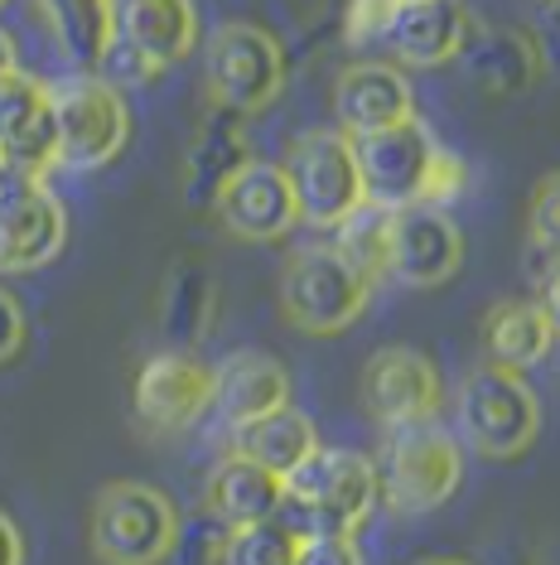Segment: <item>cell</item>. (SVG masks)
<instances>
[{"mask_svg":"<svg viewBox=\"0 0 560 565\" xmlns=\"http://www.w3.org/2000/svg\"><path fill=\"white\" fill-rule=\"evenodd\" d=\"M363 199L381 213L401 209H444L469 189V164L444 150L420 117H406L387 131L353 136Z\"/></svg>","mask_w":560,"mask_h":565,"instance_id":"cell-1","label":"cell"},{"mask_svg":"<svg viewBox=\"0 0 560 565\" xmlns=\"http://www.w3.org/2000/svg\"><path fill=\"white\" fill-rule=\"evenodd\" d=\"M280 483H286L280 512H295V522L286 526H295L300 536H353L377 508V469L373 459L353 455V449L320 445Z\"/></svg>","mask_w":560,"mask_h":565,"instance_id":"cell-2","label":"cell"},{"mask_svg":"<svg viewBox=\"0 0 560 565\" xmlns=\"http://www.w3.org/2000/svg\"><path fill=\"white\" fill-rule=\"evenodd\" d=\"M377 503H387L397 518H420L454 498L464 479V449L454 435H444L435 420L387 430L377 459Z\"/></svg>","mask_w":560,"mask_h":565,"instance_id":"cell-3","label":"cell"},{"mask_svg":"<svg viewBox=\"0 0 560 565\" xmlns=\"http://www.w3.org/2000/svg\"><path fill=\"white\" fill-rule=\"evenodd\" d=\"M87 542L101 565H164L180 542V512L155 483L117 479L93 498Z\"/></svg>","mask_w":560,"mask_h":565,"instance_id":"cell-4","label":"cell"},{"mask_svg":"<svg viewBox=\"0 0 560 565\" xmlns=\"http://www.w3.org/2000/svg\"><path fill=\"white\" fill-rule=\"evenodd\" d=\"M286 87V49L271 30L227 20L203 44V97L237 117H257Z\"/></svg>","mask_w":560,"mask_h":565,"instance_id":"cell-5","label":"cell"},{"mask_svg":"<svg viewBox=\"0 0 560 565\" xmlns=\"http://www.w3.org/2000/svg\"><path fill=\"white\" fill-rule=\"evenodd\" d=\"M54 102V164L68 170H101L131 140V107L121 87L101 83L97 73H73L63 83H49Z\"/></svg>","mask_w":560,"mask_h":565,"instance_id":"cell-6","label":"cell"},{"mask_svg":"<svg viewBox=\"0 0 560 565\" xmlns=\"http://www.w3.org/2000/svg\"><path fill=\"white\" fill-rule=\"evenodd\" d=\"M367 295L373 286L363 280V271L343 262L334 247H300L280 271V315L314 339L358 324Z\"/></svg>","mask_w":560,"mask_h":565,"instance_id":"cell-7","label":"cell"},{"mask_svg":"<svg viewBox=\"0 0 560 565\" xmlns=\"http://www.w3.org/2000/svg\"><path fill=\"white\" fill-rule=\"evenodd\" d=\"M280 174L295 199V217L310 227H338L367 203L353 140L343 131H300L286 146Z\"/></svg>","mask_w":560,"mask_h":565,"instance_id":"cell-8","label":"cell"},{"mask_svg":"<svg viewBox=\"0 0 560 565\" xmlns=\"http://www.w3.org/2000/svg\"><path fill=\"white\" fill-rule=\"evenodd\" d=\"M460 430L483 459L527 455L541 430V402L513 367H474L460 387Z\"/></svg>","mask_w":560,"mask_h":565,"instance_id":"cell-9","label":"cell"},{"mask_svg":"<svg viewBox=\"0 0 560 565\" xmlns=\"http://www.w3.org/2000/svg\"><path fill=\"white\" fill-rule=\"evenodd\" d=\"M68 242V209L44 184V174L6 164L0 170V271H40Z\"/></svg>","mask_w":560,"mask_h":565,"instance_id":"cell-10","label":"cell"},{"mask_svg":"<svg viewBox=\"0 0 560 565\" xmlns=\"http://www.w3.org/2000/svg\"><path fill=\"white\" fill-rule=\"evenodd\" d=\"M213 411V367L189 349H164L136 372V420L150 435H180Z\"/></svg>","mask_w":560,"mask_h":565,"instance_id":"cell-11","label":"cell"},{"mask_svg":"<svg viewBox=\"0 0 560 565\" xmlns=\"http://www.w3.org/2000/svg\"><path fill=\"white\" fill-rule=\"evenodd\" d=\"M358 396H363V411L381 430H397V426H416V420H435L444 387L426 353L391 343V349L367 358Z\"/></svg>","mask_w":560,"mask_h":565,"instance_id":"cell-12","label":"cell"},{"mask_svg":"<svg viewBox=\"0 0 560 565\" xmlns=\"http://www.w3.org/2000/svg\"><path fill=\"white\" fill-rule=\"evenodd\" d=\"M464 262V233L444 209H401L387 233V280L411 290L444 286Z\"/></svg>","mask_w":560,"mask_h":565,"instance_id":"cell-13","label":"cell"},{"mask_svg":"<svg viewBox=\"0 0 560 565\" xmlns=\"http://www.w3.org/2000/svg\"><path fill=\"white\" fill-rule=\"evenodd\" d=\"M208 209L218 213V223L241 242H276L300 223L295 199H290V184H286V174H280V164L257 160V156L223 179V189L213 194Z\"/></svg>","mask_w":560,"mask_h":565,"instance_id":"cell-14","label":"cell"},{"mask_svg":"<svg viewBox=\"0 0 560 565\" xmlns=\"http://www.w3.org/2000/svg\"><path fill=\"white\" fill-rule=\"evenodd\" d=\"M474 30L478 15H469L460 0H406V6L391 10L381 44L406 68H440V63L464 54Z\"/></svg>","mask_w":560,"mask_h":565,"instance_id":"cell-15","label":"cell"},{"mask_svg":"<svg viewBox=\"0 0 560 565\" xmlns=\"http://www.w3.org/2000/svg\"><path fill=\"white\" fill-rule=\"evenodd\" d=\"M0 156L34 174L54 164V102L49 83L34 73L10 68L0 78Z\"/></svg>","mask_w":560,"mask_h":565,"instance_id":"cell-16","label":"cell"},{"mask_svg":"<svg viewBox=\"0 0 560 565\" xmlns=\"http://www.w3.org/2000/svg\"><path fill=\"white\" fill-rule=\"evenodd\" d=\"M334 117L343 136H373L416 117V93L391 63H353L334 83Z\"/></svg>","mask_w":560,"mask_h":565,"instance_id":"cell-17","label":"cell"},{"mask_svg":"<svg viewBox=\"0 0 560 565\" xmlns=\"http://www.w3.org/2000/svg\"><path fill=\"white\" fill-rule=\"evenodd\" d=\"M111 34L140 49L155 68H174L198 44L194 0H111Z\"/></svg>","mask_w":560,"mask_h":565,"instance_id":"cell-18","label":"cell"},{"mask_svg":"<svg viewBox=\"0 0 560 565\" xmlns=\"http://www.w3.org/2000/svg\"><path fill=\"white\" fill-rule=\"evenodd\" d=\"M280 406H290V372L280 358L241 349L213 367V411L233 430L257 416H271Z\"/></svg>","mask_w":560,"mask_h":565,"instance_id":"cell-19","label":"cell"},{"mask_svg":"<svg viewBox=\"0 0 560 565\" xmlns=\"http://www.w3.org/2000/svg\"><path fill=\"white\" fill-rule=\"evenodd\" d=\"M483 353L493 367H537L556 349V305L541 300H498L483 315Z\"/></svg>","mask_w":560,"mask_h":565,"instance_id":"cell-20","label":"cell"},{"mask_svg":"<svg viewBox=\"0 0 560 565\" xmlns=\"http://www.w3.org/2000/svg\"><path fill=\"white\" fill-rule=\"evenodd\" d=\"M247 160H251L247 117H237V111H227V107H208V117H203L194 131V146H189V156H184V199L213 203L223 179L241 170Z\"/></svg>","mask_w":560,"mask_h":565,"instance_id":"cell-21","label":"cell"},{"mask_svg":"<svg viewBox=\"0 0 560 565\" xmlns=\"http://www.w3.org/2000/svg\"><path fill=\"white\" fill-rule=\"evenodd\" d=\"M203 498H208V512H213L218 522H227V526H251V522L280 518V503H286V483H280L271 469L251 465V459H241L237 449H233L227 459H218V465H213Z\"/></svg>","mask_w":560,"mask_h":565,"instance_id":"cell-22","label":"cell"},{"mask_svg":"<svg viewBox=\"0 0 560 565\" xmlns=\"http://www.w3.org/2000/svg\"><path fill=\"white\" fill-rule=\"evenodd\" d=\"M233 449L241 459H251V465L271 469L276 479H286L290 469H300L304 459L320 449V430H314V420L304 416V411L280 406L271 416H257V420H247V426H237Z\"/></svg>","mask_w":560,"mask_h":565,"instance_id":"cell-23","label":"cell"},{"mask_svg":"<svg viewBox=\"0 0 560 565\" xmlns=\"http://www.w3.org/2000/svg\"><path fill=\"white\" fill-rule=\"evenodd\" d=\"M469 58V68H474V78L488 87V93H498V97H517V93H527L531 83H537V73H541V49L527 40L521 30H474V40L464 44V54Z\"/></svg>","mask_w":560,"mask_h":565,"instance_id":"cell-24","label":"cell"},{"mask_svg":"<svg viewBox=\"0 0 560 565\" xmlns=\"http://www.w3.org/2000/svg\"><path fill=\"white\" fill-rule=\"evenodd\" d=\"M34 10L44 15L63 54L83 73H93L101 44L111 40V0H34Z\"/></svg>","mask_w":560,"mask_h":565,"instance_id":"cell-25","label":"cell"},{"mask_svg":"<svg viewBox=\"0 0 560 565\" xmlns=\"http://www.w3.org/2000/svg\"><path fill=\"white\" fill-rule=\"evenodd\" d=\"M213 300H218L213 276L203 271V266H180V271L170 276V286H164V300H160L164 333H170L174 343H198L213 324Z\"/></svg>","mask_w":560,"mask_h":565,"instance_id":"cell-26","label":"cell"},{"mask_svg":"<svg viewBox=\"0 0 560 565\" xmlns=\"http://www.w3.org/2000/svg\"><path fill=\"white\" fill-rule=\"evenodd\" d=\"M334 233H338L334 252H338L348 266H358L367 286L387 280V233H391V213H381V209H373V203H363V209L353 213L348 223H338Z\"/></svg>","mask_w":560,"mask_h":565,"instance_id":"cell-27","label":"cell"},{"mask_svg":"<svg viewBox=\"0 0 560 565\" xmlns=\"http://www.w3.org/2000/svg\"><path fill=\"white\" fill-rule=\"evenodd\" d=\"M295 551H300V532L271 518L251 526H227L218 561L223 565H295Z\"/></svg>","mask_w":560,"mask_h":565,"instance_id":"cell-28","label":"cell"},{"mask_svg":"<svg viewBox=\"0 0 560 565\" xmlns=\"http://www.w3.org/2000/svg\"><path fill=\"white\" fill-rule=\"evenodd\" d=\"M97 78L101 83H111V87H140V83H150L155 78V63H150L146 54H140V49H131L126 40H117V34H111L107 44H101V54H97Z\"/></svg>","mask_w":560,"mask_h":565,"instance_id":"cell-29","label":"cell"},{"mask_svg":"<svg viewBox=\"0 0 560 565\" xmlns=\"http://www.w3.org/2000/svg\"><path fill=\"white\" fill-rule=\"evenodd\" d=\"M527 242L537 247H560V179L546 174L531 194V209H527Z\"/></svg>","mask_w":560,"mask_h":565,"instance_id":"cell-30","label":"cell"},{"mask_svg":"<svg viewBox=\"0 0 560 565\" xmlns=\"http://www.w3.org/2000/svg\"><path fill=\"white\" fill-rule=\"evenodd\" d=\"M397 0H348V15H343V40L348 44H373L387 30Z\"/></svg>","mask_w":560,"mask_h":565,"instance_id":"cell-31","label":"cell"},{"mask_svg":"<svg viewBox=\"0 0 560 565\" xmlns=\"http://www.w3.org/2000/svg\"><path fill=\"white\" fill-rule=\"evenodd\" d=\"M295 565H363V551L353 536H300Z\"/></svg>","mask_w":560,"mask_h":565,"instance_id":"cell-32","label":"cell"},{"mask_svg":"<svg viewBox=\"0 0 560 565\" xmlns=\"http://www.w3.org/2000/svg\"><path fill=\"white\" fill-rule=\"evenodd\" d=\"M24 333H30V324H24L20 300H15V295H10L6 286H0V367H6L10 358H20Z\"/></svg>","mask_w":560,"mask_h":565,"instance_id":"cell-33","label":"cell"},{"mask_svg":"<svg viewBox=\"0 0 560 565\" xmlns=\"http://www.w3.org/2000/svg\"><path fill=\"white\" fill-rule=\"evenodd\" d=\"M0 565H24V536L6 508H0Z\"/></svg>","mask_w":560,"mask_h":565,"instance_id":"cell-34","label":"cell"},{"mask_svg":"<svg viewBox=\"0 0 560 565\" xmlns=\"http://www.w3.org/2000/svg\"><path fill=\"white\" fill-rule=\"evenodd\" d=\"M10 68H15V44H10V34L0 30V78H6Z\"/></svg>","mask_w":560,"mask_h":565,"instance_id":"cell-35","label":"cell"},{"mask_svg":"<svg viewBox=\"0 0 560 565\" xmlns=\"http://www.w3.org/2000/svg\"><path fill=\"white\" fill-rule=\"evenodd\" d=\"M420 565H469V561H454V556H430V561H420Z\"/></svg>","mask_w":560,"mask_h":565,"instance_id":"cell-36","label":"cell"},{"mask_svg":"<svg viewBox=\"0 0 560 565\" xmlns=\"http://www.w3.org/2000/svg\"><path fill=\"white\" fill-rule=\"evenodd\" d=\"M0 170H6V156H0Z\"/></svg>","mask_w":560,"mask_h":565,"instance_id":"cell-37","label":"cell"},{"mask_svg":"<svg viewBox=\"0 0 560 565\" xmlns=\"http://www.w3.org/2000/svg\"><path fill=\"white\" fill-rule=\"evenodd\" d=\"M397 6H406V0H397Z\"/></svg>","mask_w":560,"mask_h":565,"instance_id":"cell-38","label":"cell"},{"mask_svg":"<svg viewBox=\"0 0 560 565\" xmlns=\"http://www.w3.org/2000/svg\"><path fill=\"white\" fill-rule=\"evenodd\" d=\"M0 6H6V0H0Z\"/></svg>","mask_w":560,"mask_h":565,"instance_id":"cell-39","label":"cell"}]
</instances>
